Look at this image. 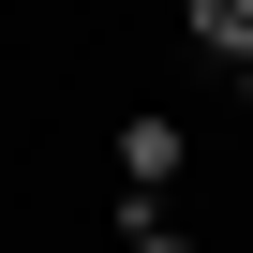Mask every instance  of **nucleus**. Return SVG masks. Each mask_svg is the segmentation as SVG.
<instances>
[{
    "mask_svg": "<svg viewBox=\"0 0 253 253\" xmlns=\"http://www.w3.org/2000/svg\"><path fill=\"white\" fill-rule=\"evenodd\" d=\"M179 164H194V134H179L164 104H134V119H119V194H134V209H149V194H164Z\"/></svg>",
    "mask_w": 253,
    "mask_h": 253,
    "instance_id": "1",
    "label": "nucleus"
},
{
    "mask_svg": "<svg viewBox=\"0 0 253 253\" xmlns=\"http://www.w3.org/2000/svg\"><path fill=\"white\" fill-rule=\"evenodd\" d=\"M119 253H194V238H179L164 209H134V238H119Z\"/></svg>",
    "mask_w": 253,
    "mask_h": 253,
    "instance_id": "3",
    "label": "nucleus"
},
{
    "mask_svg": "<svg viewBox=\"0 0 253 253\" xmlns=\"http://www.w3.org/2000/svg\"><path fill=\"white\" fill-rule=\"evenodd\" d=\"M179 30H194L209 60H238V75H253V0H179Z\"/></svg>",
    "mask_w": 253,
    "mask_h": 253,
    "instance_id": "2",
    "label": "nucleus"
},
{
    "mask_svg": "<svg viewBox=\"0 0 253 253\" xmlns=\"http://www.w3.org/2000/svg\"><path fill=\"white\" fill-rule=\"evenodd\" d=\"M238 104H253V75H238Z\"/></svg>",
    "mask_w": 253,
    "mask_h": 253,
    "instance_id": "4",
    "label": "nucleus"
}]
</instances>
